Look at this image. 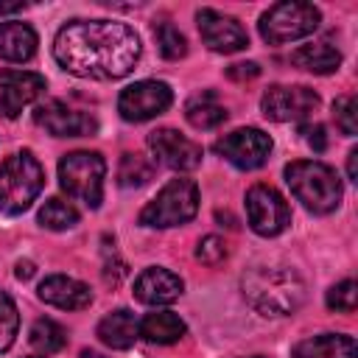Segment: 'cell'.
I'll list each match as a JSON object with an SVG mask.
<instances>
[{"label": "cell", "instance_id": "f35d334b", "mask_svg": "<svg viewBox=\"0 0 358 358\" xmlns=\"http://www.w3.org/2000/svg\"><path fill=\"white\" fill-rule=\"evenodd\" d=\"M252 358H263V355H252Z\"/></svg>", "mask_w": 358, "mask_h": 358}, {"label": "cell", "instance_id": "7c38bea8", "mask_svg": "<svg viewBox=\"0 0 358 358\" xmlns=\"http://www.w3.org/2000/svg\"><path fill=\"white\" fill-rule=\"evenodd\" d=\"M196 22H199V34L204 45L215 53H238L249 45L243 25L229 14H221L215 8H201L196 14Z\"/></svg>", "mask_w": 358, "mask_h": 358}, {"label": "cell", "instance_id": "9a60e30c", "mask_svg": "<svg viewBox=\"0 0 358 358\" xmlns=\"http://www.w3.org/2000/svg\"><path fill=\"white\" fill-rule=\"evenodd\" d=\"M182 280L162 268V266H148L145 271L137 274L134 280V299L143 302V305H151V308H159V305H171L182 296Z\"/></svg>", "mask_w": 358, "mask_h": 358}, {"label": "cell", "instance_id": "5b68a950", "mask_svg": "<svg viewBox=\"0 0 358 358\" xmlns=\"http://www.w3.org/2000/svg\"><path fill=\"white\" fill-rule=\"evenodd\" d=\"M103 173H106V162L98 151H73L64 154L59 162V185L62 190L87 204L90 210L101 207L103 199Z\"/></svg>", "mask_w": 358, "mask_h": 358}, {"label": "cell", "instance_id": "e0dca14e", "mask_svg": "<svg viewBox=\"0 0 358 358\" xmlns=\"http://www.w3.org/2000/svg\"><path fill=\"white\" fill-rule=\"evenodd\" d=\"M98 338L112 350H129L140 338V322L126 308L112 310L98 322Z\"/></svg>", "mask_w": 358, "mask_h": 358}, {"label": "cell", "instance_id": "ffe728a7", "mask_svg": "<svg viewBox=\"0 0 358 358\" xmlns=\"http://www.w3.org/2000/svg\"><path fill=\"white\" fill-rule=\"evenodd\" d=\"M291 62L308 73H316V76H327V73H336L338 64H341V53L333 42L322 39V42H310V45H302L291 53Z\"/></svg>", "mask_w": 358, "mask_h": 358}, {"label": "cell", "instance_id": "83f0119b", "mask_svg": "<svg viewBox=\"0 0 358 358\" xmlns=\"http://www.w3.org/2000/svg\"><path fill=\"white\" fill-rule=\"evenodd\" d=\"M17 330H20V313H17V305L8 294L0 291V352H6L14 338H17Z\"/></svg>", "mask_w": 358, "mask_h": 358}, {"label": "cell", "instance_id": "7a4b0ae2", "mask_svg": "<svg viewBox=\"0 0 358 358\" xmlns=\"http://www.w3.org/2000/svg\"><path fill=\"white\" fill-rule=\"evenodd\" d=\"M241 288L263 316H288L305 302V280L291 266H255L243 274Z\"/></svg>", "mask_w": 358, "mask_h": 358}, {"label": "cell", "instance_id": "44dd1931", "mask_svg": "<svg viewBox=\"0 0 358 358\" xmlns=\"http://www.w3.org/2000/svg\"><path fill=\"white\" fill-rule=\"evenodd\" d=\"M185 330V322L171 310H154L140 322V338L151 344H176Z\"/></svg>", "mask_w": 358, "mask_h": 358}, {"label": "cell", "instance_id": "4fadbf2b", "mask_svg": "<svg viewBox=\"0 0 358 358\" xmlns=\"http://www.w3.org/2000/svg\"><path fill=\"white\" fill-rule=\"evenodd\" d=\"M34 120L53 137H87L98 131V120L90 112L70 109L62 101H45L36 106Z\"/></svg>", "mask_w": 358, "mask_h": 358}, {"label": "cell", "instance_id": "4316f807", "mask_svg": "<svg viewBox=\"0 0 358 358\" xmlns=\"http://www.w3.org/2000/svg\"><path fill=\"white\" fill-rule=\"evenodd\" d=\"M154 39H157L159 53H162L168 62H176V59H182V56L187 53V39H185V34H182L176 25H171V22H159V25L154 28Z\"/></svg>", "mask_w": 358, "mask_h": 358}, {"label": "cell", "instance_id": "7402d4cb", "mask_svg": "<svg viewBox=\"0 0 358 358\" xmlns=\"http://www.w3.org/2000/svg\"><path fill=\"white\" fill-rule=\"evenodd\" d=\"M185 117L196 129H215L227 120V109L215 101L213 92H201L185 103Z\"/></svg>", "mask_w": 358, "mask_h": 358}, {"label": "cell", "instance_id": "484cf974", "mask_svg": "<svg viewBox=\"0 0 358 358\" xmlns=\"http://www.w3.org/2000/svg\"><path fill=\"white\" fill-rule=\"evenodd\" d=\"M0 81H6L8 87H14V92L25 103L36 101L42 95V90H45V78L39 73H31V70H3L0 73Z\"/></svg>", "mask_w": 358, "mask_h": 358}, {"label": "cell", "instance_id": "1f68e13d", "mask_svg": "<svg viewBox=\"0 0 358 358\" xmlns=\"http://www.w3.org/2000/svg\"><path fill=\"white\" fill-rule=\"evenodd\" d=\"M22 106H25V101L14 92V87L0 81V117H17L22 112Z\"/></svg>", "mask_w": 358, "mask_h": 358}, {"label": "cell", "instance_id": "f546056e", "mask_svg": "<svg viewBox=\"0 0 358 358\" xmlns=\"http://www.w3.org/2000/svg\"><path fill=\"white\" fill-rule=\"evenodd\" d=\"M333 115H336L338 129H341L347 137H355V134H358V101H355V95H341V98H336Z\"/></svg>", "mask_w": 358, "mask_h": 358}, {"label": "cell", "instance_id": "5bb4252c", "mask_svg": "<svg viewBox=\"0 0 358 358\" xmlns=\"http://www.w3.org/2000/svg\"><path fill=\"white\" fill-rule=\"evenodd\" d=\"M148 145L154 157L173 168V171H193L201 165V145L193 143L190 137L179 134L176 129H157L148 134Z\"/></svg>", "mask_w": 358, "mask_h": 358}, {"label": "cell", "instance_id": "8d00e7d4", "mask_svg": "<svg viewBox=\"0 0 358 358\" xmlns=\"http://www.w3.org/2000/svg\"><path fill=\"white\" fill-rule=\"evenodd\" d=\"M25 3H0V17L3 14H14V11H22Z\"/></svg>", "mask_w": 358, "mask_h": 358}, {"label": "cell", "instance_id": "f1b7e54d", "mask_svg": "<svg viewBox=\"0 0 358 358\" xmlns=\"http://www.w3.org/2000/svg\"><path fill=\"white\" fill-rule=\"evenodd\" d=\"M358 305V285L355 280H341L327 291V308L330 310H341V313H352Z\"/></svg>", "mask_w": 358, "mask_h": 358}, {"label": "cell", "instance_id": "8992f818", "mask_svg": "<svg viewBox=\"0 0 358 358\" xmlns=\"http://www.w3.org/2000/svg\"><path fill=\"white\" fill-rule=\"evenodd\" d=\"M199 210V187L190 179H171L140 213L143 227L165 229L190 221Z\"/></svg>", "mask_w": 358, "mask_h": 358}, {"label": "cell", "instance_id": "3957f363", "mask_svg": "<svg viewBox=\"0 0 358 358\" xmlns=\"http://www.w3.org/2000/svg\"><path fill=\"white\" fill-rule=\"evenodd\" d=\"M285 182H288L291 193L296 196V201H302V207L310 213L324 215L341 204V193H344L341 179L324 162L296 159V162L285 165Z\"/></svg>", "mask_w": 358, "mask_h": 358}, {"label": "cell", "instance_id": "277c9868", "mask_svg": "<svg viewBox=\"0 0 358 358\" xmlns=\"http://www.w3.org/2000/svg\"><path fill=\"white\" fill-rule=\"evenodd\" d=\"M45 171L31 151H17L0 162V213L20 215L42 193Z\"/></svg>", "mask_w": 358, "mask_h": 358}, {"label": "cell", "instance_id": "30bf717a", "mask_svg": "<svg viewBox=\"0 0 358 358\" xmlns=\"http://www.w3.org/2000/svg\"><path fill=\"white\" fill-rule=\"evenodd\" d=\"M319 106V95L310 90V87H282V84H274L263 92L260 98V109L268 120H277V123H291V120H302L308 117L310 112H316Z\"/></svg>", "mask_w": 358, "mask_h": 358}, {"label": "cell", "instance_id": "603a6c76", "mask_svg": "<svg viewBox=\"0 0 358 358\" xmlns=\"http://www.w3.org/2000/svg\"><path fill=\"white\" fill-rule=\"evenodd\" d=\"M154 176V159L137 151H126L117 162V185L120 187H143Z\"/></svg>", "mask_w": 358, "mask_h": 358}, {"label": "cell", "instance_id": "52a82bcc", "mask_svg": "<svg viewBox=\"0 0 358 358\" xmlns=\"http://www.w3.org/2000/svg\"><path fill=\"white\" fill-rule=\"evenodd\" d=\"M319 20H322V14L313 3L285 0V3H274L268 11H263L257 28L268 45H285V42L313 34L319 28Z\"/></svg>", "mask_w": 358, "mask_h": 358}, {"label": "cell", "instance_id": "d6a6232c", "mask_svg": "<svg viewBox=\"0 0 358 358\" xmlns=\"http://www.w3.org/2000/svg\"><path fill=\"white\" fill-rule=\"evenodd\" d=\"M299 134H302V140H305L316 154H322V151L327 148V134H324V126H322V123H308V126L299 129Z\"/></svg>", "mask_w": 358, "mask_h": 358}, {"label": "cell", "instance_id": "ac0fdd59", "mask_svg": "<svg viewBox=\"0 0 358 358\" xmlns=\"http://www.w3.org/2000/svg\"><path fill=\"white\" fill-rule=\"evenodd\" d=\"M294 358H355V338L344 333H322L299 341Z\"/></svg>", "mask_w": 358, "mask_h": 358}, {"label": "cell", "instance_id": "9c48e42d", "mask_svg": "<svg viewBox=\"0 0 358 358\" xmlns=\"http://www.w3.org/2000/svg\"><path fill=\"white\" fill-rule=\"evenodd\" d=\"M173 101V92L165 81H137L129 84L117 98V112L129 123H143L162 115Z\"/></svg>", "mask_w": 358, "mask_h": 358}, {"label": "cell", "instance_id": "2e32d148", "mask_svg": "<svg viewBox=\"0 0 358 358\" xmlns=\"http://www.w3.org/2000/svg\"><path fill=\"white\" fill-rule=\"evenodd\" d=\"M39 299L53 305V308H62V310H81L92 302V291L81 280L53 274V277H45L39 282Z\"/></svg>", "mask_w": 358, "mask_h": 358}, {"label": "cell", "instance_id": "4dcf8cb0", "mask_svg": "<svg viewBox=\"0 0 358 358\" xmlns=\"http://www.w3.org/2000/svg\"><path fill=\"white\" fill-rule=\"evenodd\" d=\"M227 257V243L218 235H204L196 246V260H201L204 266H218Z\"/></svg>", "mask_w": 358, "mask_h": 358}, {"label": "cell", "instance_id": "8fae6325", "mask_svg": "<svg viewBox=\"0 0 358 358\" xmlns=\"http://www.w3.org/2000/svg\"><path fill=\"white\" fill-rule=\"evenodd\" d=\"M215 154L241 171L260 168L271 154V137L260 129H235L215 143Z\"/></svg>", "mask_w": 358, "mask_h": 358}, {"label": "cell", "instance_id": "836d02e7", "mask_svg": "<svg viewBox=\"0 0 358 358\" xmlns=\"http://www.w3.org/2000/svg\"><path fill=\"white\" fill-rule=\"evenodd\" d=\"M260 76V64L257 62H238L232 67H227V78L232 81H252Z\"/></svg>", "mask_w": 358, "mask_h": 358}, {"label": "cell", "instance_id": "d6986e66", "mask_svg": "<svg viewBox=\"0 0 358 358\" xmlns=\"http://www.w3.org/2000/svg\"><path fill=\"white\" fill-rule=\"evenodd\" d=\"M36 53V34L28 22H0V56L6 62H28Z\"/></svg>", "mask_w": 358, "mask_h": 358}, {"label": "cell", "instance_id": "ba28073f", "mask_svg": "<svg viewBox=\"0 0 358 358\" xmlns=\"http://www.w3.org/2000/svg\"><path fill=\"white\" fill-rule=\"evenodd\" d=\"M246 218L257 235L274 238L291 224V210L282 193L271 185H252L246 193Z\"/></svg>", "mask_w": 358, "mask_h": 358}, {"label": "cell", "instance_id": "74e56055", "mask_svg": "<svg viewBox=\"0 0 358 358\" xmlns=\"http://www.w3.org/2000/svg\"><path fill=\"white\" fill-rule=\"evenodd\" d=\"M81 358H106V355H101V352H95V350H84Z\"/></svg>", "mask_w": 358, "mask_h": 358}, {"label": "cell", "instance_id": "d590c367", "mask_svg": "<svg viewBox=\"0 0 358 358\" xmlns=\"http://www.w3.org/2000/svg\"><path fill=\"white\" fill-rule=\"evenodd\" d=\"M14 274H17V280H31L34 277V263L31 260H20Z\"/></svg>", "mask_w": 358, "mask_h": 358}, {"label": "cell", "instance_id": "e575fe53", "mask_svg": "<svg viewBox=\"0 0 358 358\" xmlns=\"http://www.w3.org/2000/svg\"><path fill=\"white\" fill-rule=\"evenodd\" d=\"M347 176L350 182H358V151L355 148L347 154Z\"/></svg>", "mask_w": 358, "mask_h": 358}, {"label": "cell", "instance_id": "6da1fadb", "mask_svg": "<svg viewBox=\"0 0 358 358\" xmlns=\"http://www.w3.org/2000/svg\"><path fill=\"white\" fill-rule=\"evenodd\" d=\"M140 36L126 22L73 20L53 39V59L78 78L115 81L134 70L140 59Z\"/></svg>", "mask_w": 358, "mask_h": 358}, {"label": "cell", "instance_id": "cb8c5ba5", "mask_svg": "<svg viewBox=\"0 0 358 358\" xmlns=\"http://www.w3.org/2000/svg\"><path fill=\"white\" fill-rule=\"evenodd\" d=\"M28 341L34 350H39L42 355H50V352H59L64 344H67V333L59 322L53 319H36L28 330Z\"/></svg>", "mask_w": 358, "mask_h": 358}, {"label": "cell", "instance_id": "d4e9b609", "mask_svg": "<svg viewBox=\"0 0 358 358\" xmlns=\"http://www.w3.org/2000/svg\"><path fill=\"white\" fill-rule=\"evenodd\" d=\"M39 224L45 229H53V232H62V229H70L78 224V210L70 204V201H62V199H48L45 207L39 210Z\"/></svg>", "mask_w": 358, "mask_h": 358}]
</instances>
